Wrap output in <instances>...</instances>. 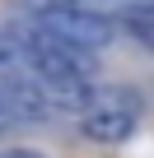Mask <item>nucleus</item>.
Segmentation results:
<instances>
[{
    "instance_id": "nucleus-1",
    "label": "nucleus",
    "mask_w": 154,
    "mask_h": 158,
    "mask_svg": "<svg viewBox=\"0 0 154 158\" xmlns=\"http://www.w3.org/2000/svg\"><path fill=\"white\" fill-rule=\"evenodd\" d=\"M33 23L47 28V33H56L61 42L84 47V51H103V47L117 37V23H112V19L89 14V10H75V5H61V0H56V5H47V10H37Z\"/></svg>"
},
{
    "instance_id": "nucleus-2",
    "label": "nucleus",
    "mask_w": 154,
    "mask_h": 158,
    "mask_svg": "<svg viewBox=\"0 0 154 158\" xmlns=\"http://www.w3.org/2000/svg\"><path fill=\"white\" fill-rule=\"evenodd\" d=\"M0 107H5V121H28V126H47L56 116L47 93H42V84L37 79H24V74L0 79Z\"/></svg>"
},
{
    "instance_id": "nucleus-3",
    "label": "nucleus",
    "mask_w": 154,
    "mask_h": 158,
    "mask_svg": "<svg viewBox=\"0 0 154 158\" xmlns=\"http://www.w3.org/2000/svg\"><path fill=\"white\" fill-rule=\"evenodd\" d=\"M135 126H140V112H126V107H89L80 116V130L94 144H126Z\"/></svg>"
},
{
    "instance_id": "nucleus-4",
    "label": "nucleus",
    "mask_w": 154,
    "mask_h": 158,
    "mask_svg": "<svg viewBox=\"0 0 154 158\" xmlns=\"http://www.w3.org/2000/svg\"><path fill=\"white\" fill-rule=\"evenodd\" d=\"M14 74H24V47L0 28V79H14Z\"/></svg>"
},
{
    "instance_id": "nucleus-5",
    "label": "nucleus",
    "mask_w": 154,
    "mask_h": 158,
    "mask_svg": "<svg viewBox=\"0 0 154 158\" xmlns=\"http://www.w3.org/2000/svg\"><path fill=\"white\" fill-rule=\"evenodd\" d=\"M126 33L154 56V14H131V19H126Z\"/></svg>"
},
{
    "instance_id": "nucleus-6",
    "label": "nucleus",
    "mask_w": 154,
    "mask_h": 158,
    "mask_svg": "<svg viewBox=\"0 0 154 158\" xmlns=\"http://www.w3.org/2000/svg\"><path fill=\"white\" fill-rule=\"evenodd\" d=\"M0 158H47V153H42V149H24V144H19V149H0Z\"/></svg>"
},
{
    "instance_id": "nucleus-7",
    "label": "nucleus",
    "mask_w": 154,
    "mask_h": 158,
    "mask_svg": "<svg viewBox=\"0 0 154 158\" xmlns=\"http://www.w3.org/2000/svg\"><path fill=\"white\" fill-rule=\"evenodd\" d=\"M0 126H5V107H0Z\"/></svg>"
}]
</instances>
